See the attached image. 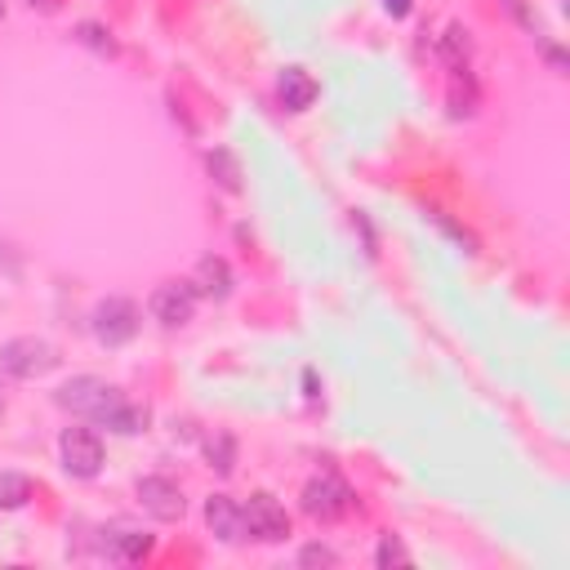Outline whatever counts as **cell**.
<instances>
[{
  "label": "cell",
  "instance_id": "6da1fadb",
  "mask_svg": "<svg viewBox=\"0 0 570 570\" xmlns=\"http://www.w3.org/2000/svg\"><path fill=\"white\" fill-rule=\"evenodd\" d=\"M58 366V352L54 343L36 339V334H23V339H10V343H0V375H10V379H41Z\"/></svg>",
  "mask_w": 570,
  "mask_h": 570
},
{
  "label": "cell",
  "instance_id": "7a4b0ae2",
  "mask_svg": "<svg viewBox=\"0 0 570 570\" xmlns=\"http://www.w3.org/2000/svg\"><path fill=\"white\" fill-rule=\"evenodd\" d=\"M62 410H71V414H86V419H103L116 401H121V388H112L107 379H94V375H77V379H67L62 388H58V397H54Z\"/></svg>",
  "mask_w": 570,
  "mask_h": 570
},
{
  "label": "cell",
  "instance_id": "3957f363",
  "mask_svg": "<svg viewBox=\"0 0 570 570\" xmlns=\"http://www.w3.org/2000/svg\"><path fill=\"white\" fill-rule=\"evenodd\" d=\"M356 509V494L334 477V472H321V477H312L308 486H304V513L312 517V522H339V517H347Z\"/></svg>",
  "mask_w": 570,
  "mask_h": 570
},
{
  "label": "cell",
  "instance_id": "277c9868",
  "mask_svg": "<svg viewBox=\"0 0 570 570\" xmlns=\"http://www.w3.org/2000/svg\"><path fill=\"white\" fill-rule=\"evenodd\" d=\"M58 455H62V468L81 481L103 472V437L94 433V428H67V433L58 437Z\"/></svg>",
  "mask_w": 570,
  "mask_h": 570
},
{
  "label": "cell",
  "instance_id": "5b68a950",
  "mask_svg": "<svg viewBox=\"0 0 570 570\" xmlns=\"http://www.w3.org/2000/svg\"><path fill=\"white\" fill-rule=\"evenodd\" d=\"M90 330H94V339H99L103 347H125V343L138 334V308H134L129 299L112 295V299H103V304L94 308Z\"/></svg>",
  "mask_w": 570,
  "mask_h": 570
},
{
  "label": "cell",
  "instance_id": "8992f818",
  "mask_svg": "<svg viewBox=\"0 0 570 570\" xmlns=\"http://www.w3.org/2000/svg\"><path fill=\"white\" fill-rule=\"evenodd\" d=\"M241 513H246V535L259 544H281L290 535V513H285L267 490L250 494V504H241Z\"/></svg>",
  "mask_w": 570,
  "mask_h": 570
},
{
  "label": "cell",
  "instance_id": "52a82bcc",
  "mask_svg": "<svg viewBox=\"0 0 570 570\" xmlns=\"http://www.w3.org/2000/svg\"><path fill=\"white\" fill-rule=\"evenodd\" d=\"M148 308L166 330H179V326H187L196 317V285L192 281H166V285L152 290Z\"/></svg>",
  "mask_w": 570,
  "mask_h": 570
},
{
  "label": "cell",
  "instance_id": "ba28073f",
  "mask_svg": "<svg viewBox=\"0 0 570 570\" xmlns=\"http://www.w3.org/2000/svg\"><path fill=\"white\" fill-rule=\"evenodd\" d=\"M138 499H142V509H148L157 522H179L187 513V499H183V490L170 477H142L138 481Z\"/></svg>",
  "mask_w": 570,
  "mask_h": 570
},
{
  "label": "cell",
  "instance_id": "9c48e42d",
  "mask_svg": "<svg viewBox=\"0 0 570 570\" xmlns=\"http://www.w3.org/2000/svg\"><path fill=\"white\" fill-rule=\"evenodd\" d=\"M205 526H209V535L219 539V544H241V539H250L246 535V513H241V504L232 494H209L205 499Z\"/></svg>",
  "mask_w": 570,
  "mask_h": 570
},
{
  "label": "cell",
  "instance_id": "30bf717a",
  "mask_svg": "<svg viewBox=\"0 0 570 570\" xmlns=\"http://www.w3.org/2000/svg\"><path fill=\"white\" fill-rule=\"evenodd\" d=\"M192 285H196V295H205V299H228L232 295V267H228V259L224 254H205L196 263Z\"/></svg>",
  "mask_w": 570,
  "mask_h": 570
},
{
  "label": "cell",
  "instance_id": "8fae6325",
  "mask_svg": "<svg viewBox=\"0 0 570 570\" xmlns=\"http://www.w3.org/2000/svg\"><path fill=\"white\" fill-rule=\"evenodd\" d=\"M276 94H281V103L290 112H308L317 103V81L308 77L304 67H285L281 81H276Z\"/></svg>",
  "mask_w": 570,
  "mask_h": 570
},
{
  "label": "cell",
  "instance_id": "7c38bea8",
  "mask_svg": "<svg viewBox=\"0 0 570 570\" xmlns=\"http://www.w3.org/2000/svg\"><path fill=\"white\" fill-rule=\"evenodd\" d=\"M99 423L107 428V433H121V437H138L142 428H148V410H138L134 401H125V397H121V401H116V406H112V410H107V414H103Z\"/></svg>",
  "mask_w": 570,
  "mask_h": 570
},
{
  "label": "cell",
  "instance_id": "4fadbf2b",
  "mask_svg": "<svg viewBox=\"0 0 570 570\" xmlns=\"http://www.w3.org/2000/svg\"><path fill=\"white\" fill-rule=\"evenodd\" d=\"M205 166H209L214 179H219L224 192H241V166H237V157H232L228 148H214V152L205 157Z\"/></svg>",
  "mask_w": 570,
  "mask_h": 570
},
{
  "label": "cell",
  "instance_id": "5bb4252c",
  "mask_svg": "<svg viewBox=\"0 0 570 570\" xmlns=\"http://www.w3.org/2000/svg\"><path fill=\"white\" fill-rule=\"evenodd\" d=\"M205 455H209V468H219L224 477H232V468H237V442L228 433H214L205 442Z\"/></svg>",
  "mask_w": 570,
  "mask_h": 570
},
{
  "label": "cell",
  "instance_id": "9a60e30c",
  "mask_svg": "<svg viewBox=\"0 0 570 570\" xmlns=\"http://www.w3.org/2000/svg\"><path fill=\"white\" fill-rule=\"evenodd\" d=\"M32 499V481L23 472H0V509H23Z\"/></svg>",
  "mask_w": 570,
  "mask_h": 570
},
{
  "label": "cell",
  "instance_id": "2e32d148",
  "mask_svg": "<svg viewBox=\"0 0 570 570\" xmlns=\"http://www.w3.org/2000/svg\"><path fill=\"white\" fill-rule=\"evenodd\" d=\"M152 552V535H138V531H116V548L112 557L116 561H142Z\"/></svg>",
  "mask_w": 570,
  "mask_h": 570
},
{
  "label": "cell",
  "instance_id": "e0dca14e",
  "mask_svg": "<svg viewBox=\"0 0 570 570\" xmlns=\"http://www.w3.org/2000/svg\"><path fill=\"white\" fill-rule=\"evenodd\" d=\"M442 58H446L455 71H464V62H468V32H464V27H446V36H442Z\"/></svg>",
  "mask_w": 570,
  "mask_h": 570
},
{
  "label": "cell",
  "instance_id": "ac0fdd59",
  "mask_svg": "<svg viewBox=\"0 0 570 570\" xmlns=\"http://www.w3.org/2000/svg\"><path fill=\"white\" fill-rule=\"evenodd\" d=\"M375 561H379V566H392V561H397V566H410V552H406V544H401L397 535H384L379 548H375Z\"/></svg>",
  "mask_w": 570,
  "mask_h": 570
},
{
  "label": "cell",
  "instance_id": "d6986e66",
  "mask_svg": "<svg viewBox=\"0 0 570 570\" xmlns=\"http://www.w3.org/2000/svg\"><path fill=\"white\" fill-rule=\"evenodd\" d=\"M339 557H334V548H326V544H308L304 552H299V566H334Z\"/></svg>",
  "mask_w": 570,
  "mask_h": 570
},
{
  "label": "cell",
  "instance_id": "ffe728a7",
  "mask_svg": "<svg viewBox=\"0 0 570 570\" xmlns=\"http://www.w3.org/2000/svg\"><path fill=\"white\" fill-rule=\"evenodd\" d=\"M81 41H86V45H94V49H103V54H112V49H116L112 41H103V27H94V23H86V27H81Z\"/></svg>",
  "mask_w": 570,
  "mask_h": 570
},
{
  "label": "cell",
  "instance_id": "44dd1931",
  "mask_svg": "<svg viewBox=\"0 0 570 570\" xmlns=\"http://www.w3.org/2000/svg\"><path fill=\"white\" fill-rule=\"evenodd\" d=\"M410 5H414V0H384V10H388L392 19H406V14H410Z\"/></svg>",
  "mask_w": 570,
  "mask_h": 570
},
{
  "label": "cell",
  "instance_id": "7402d4cb",
  "mask_svg": "<svg viewBox=\"0 0 570 570\" xmlns=\"http://www.w3.org/2000/svg\"><path fill=\"white\" fill-rule=\"evenodd\" d=\"M0 19H5V0H0Z\"/></svg>",
  "mask_w": 570,
  "mask_h": 570
},
{
  "label": "cell",
  "instance_id": "603a6c76",
  "mask_svg": "<svg viewBox=\"0 0 570 570\" xmlns=\"http://www.w3.org/2000/svg\"><path fill=\"white\" fill-rule=\"evenodd\" d=\"M0 410H5V397H0Z\"/></svg>",
  "mask_w": 570,
  "mask_h": 570
}]
</instances>
